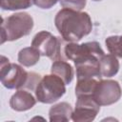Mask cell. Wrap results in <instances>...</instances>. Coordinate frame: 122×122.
I'll return each instance as SVG.
<instances>
[{"mask_svg":"<svg viewBox=\"0 0 122 122\" xmlns=\"http://www.w3.org/2000/svg\"><path fill=\"white\" fill-rule=\"evenodd\" d=\"M66 42L63 38L52 35L50 31L42 30L37 32L31 41V47L35 48L42 56H47L52 61L66 60L64 54L63 43Z\"/></svg>","mask_w":122,"mask_h":122,"instance_id":"3957f363","label":"cell"},{"mask_svg":"<svg viewBox=\"0 0 122 122\" xmlns=\"http://www.w3.org/2000/svg\"><path fill=\"white\" fill-rule=\"evenodd\" d=\"M64 54L66 59L73 62L88 58L97 57L101 58L105 53L98 42H86L83 44H77V42H69L65 45Z\"/></svg>","mask_w":122,"mask_h":122,"instance_id":"8992f818","label":"cell"},{"mask_svg":"<svg viewBox=\"0 0 122 122\" xmlns=\"http://www.w3.org/2000/svg\"><path fill=\"white\" fill-rule=\"evenodd\" d=\"M58 1L59 0H32V3L40 9L48 10L52 8Z\"/></svg>","mask_w":122,"mask_h":122,"instance_id":"d6986e66","label":"cell"},{"mask_svg":"<svg viewBox=\"0 0 122 122\" xmlns=\"http://www.w3.org/2000/svg\"><path fill=\"white\" fill-rule=\"evenodd\" d=\"M32 4V0H0V7L5 10H25Z\"/></svg>","mask_w":122,"mask_h":122,"instance_id":"e0dca14e","label":"cell"},{"mask_svg":"<svg viewBox=\"0 0 122 122\" xmlns=\"http://www.w3.org/2000/svg\"><path fill=\"white\" fill-rule=\"evenodd\" d=\"M99 60L97 57H88L74 62L77 79L96 78L100 80L102 75L100 72Z\"/></svg>","mask_w":122,"mask_h":122,"instance_id":"9c48e42d","label":"cell"},{"mask_svg":"<svg viewBox=\"0 0 122 122\" xmlns=\"http://www.w3.org/2000/svg\"><path fill=\"white\" fill-rule=\"evenodd\" d=\"M30 72L26 71L20 65L10 63V60L1 56L0 68V80L4 87L7 89H21L25 88L29 80Z\"/></svg>","mask_w":122,"mask_h":122,"instance_id":"5b68a950","label":"cell"},{"mask_svg":"<svg viewBox=\"0 0 122 122\" xmlns=\"http://www.w3.org/2000/svg\"><path fill=\"white\" fill-rule=\"evenodd\" d=\"M54 25L66 42H78L92 30V19L87 12L66 8L56 13Z\"/></svg>","mask_w":122,"mask_h":122,"instance_id":"6da1fadb","label":"cell"},{"mask_svg":"<svg viewBox=\"0 0 122 122\" xmlns=\"http://www.w3.org/2000/svg\"><path fill=\"white\" fill-rule=\"evenodd\" d=\"M72 108L67 102H61L53 105L49 111L51 122H68L71 119Z\"/></svg>","mask_w":122,"mask_h":122,"instance_id":"8fae6325","label":"cell"},{"mask_svg":"<svg viewBox=\"0 0 122 122\" xmlns=\"http://www.w3.org/2000/svg\"><path fill=\"white\" fill-rule=\"evenodd\" d=\"M122 95L119 83L115 80L100 79L92 93L93 98L100 106H109L116 103Z\"/></svg>","mask_w":122,"mask_h":122,"instance_id":"52a82bcc","label":"cell"},{"mask_svg":"<svg viewBox=\"0 0 122 122\" xmlns=\"http://www.w3.org/2000/svg\"><path fill=\"white\" fill-rule=\"evenodd\" d=\"M102 77H112L119 71V61L113 54H104L99 60Z\"/></svg>","mask_w":122,"mask_h":122,"instance_id":"7c38bea8","label":"cell"},{"mask_svg":"<svg viewBox=\"0 0 122 122\" xmlns=\"http://www.w3.org/2000/svg\"><path fill=\"white\" fill-rule=\"evenodd\" d=\"M39 51L33 47H27L18 52V62L24 67L34 66L40 59Z\"/></svg>","mask_w":122,"mask_h":122,"instance_id":"5bb4252c","label":"cell"},{"mask_svg":"<svg viewBox=\"0 0 122 122\" xmlns=\"http://www.w3.org/2000/svg\"><path fill=\"white\" fill-rule=\"evenodd\" d=\"M108 51L116 57L122 58V35L109 36L105 40Z\"/></svg>","mask_w":122,"mask_h":122,"instance_id":"2e32d148","label":"cell"},{"mask_svg":"<svg viewBox=\"0 0 122 122\" xmlns=\"http://www.w3.org/2000/svg\"><path fill=\"white\" fill-rule=\"evenodd\" d=\"M100 111V105L95 101L92 94L77 96L75 109L71 119L74 122H92Z\"/></svg>","mask_w":122,"mask_h":122,"instance_id":"ba28073f","label":"cell"},{"mask_svg":"<svg viewBox=\"0 0 122 122\" xmlns=\"http://www.w3.org/2000/svg\"><path fill=\"white\" fill-rule=\"evenodd\" d=\"M36 98L25 90H18L10 99V106L13 111L25 112L36 104Z\"/></svg>","mask_w":122,"mask_h":122,"instance_id":"30bf717a","label":"cell"},{"mask_svg":"<svg viewBox=\"0 0 122 122\" xmlns=\"http://www.w3.org/2000/svg\"><path fill=\"white\" fill-rule=\"evenodd\" d=\"M59 2L63 8L78 11L82 10L87 4V0H59Z\"/></svg>","mask_w":122,"mask_h":122,"instance_id":"ac0fdd59","label":"cell"},{"mask_svg":"<svg viewBox=\"0 0 122 122\" xmlns=\"http://www.w3.org/2000/svg\"><path fill=\"white\" fill-rule=\"evenodd\" d=\"M65 82L55 74L45 75L35 88V97L41 103H54L65 94Z\"/></svg>","mask_w":122,"mask_h":122,"instance_id":"277c9868","label":"cell"},{"mask_svg":"<svg viewBox=\"0 0 122 122\" xmlns=\"http://www.w3.org/2000/svg\"><path fill=\"white\" fill-rule=\"evenodd\" d=\"M98 81L99 80L96 78L77 79V83L75 86V95L80 96V95L92 94Z\"/></svg>","mask_w":122,"mask_h":122,"instance_id":"9a60e30c","label":"cell"},{"mask_svg":"<svg viewBox=\"0 0 122 122\" xmlns=\"http://www.w3.org/2000/svg\"><path fill=\"white\" fill-rule=\"evenodd\" d=\"M92 1H101V0H92Z\"/></svg>","mask_w":122,"mask_h":122,"instance_id":"ffe728a7","label":"cell"},{"mask_svg":"<svg viewBox=\"0 0 122 122\" xmlns=\"http://www.w3.org/2000/svg\"><path fill=\"white\" fill-rule=\"evenodd\" d=\"M33 28V19L27 12H16L1 23V44L6 41H14L30 33Z\"/></svg>","mask_w":122,"mask_h":122,"instance_id":"7a4b0ae2","label":"cell"},{"mask_svg":"<svg viewBox=\"0 0 122 122\" xmlns=\"http://www.w3.org/2000/svg\"><path fill=\"white\" fill-rule=\"evenodd\" d=\"M51 72L60 77L65 82L66 85H69L73 79V69L65 60L53 61L51 65Z\"/></svg>","mask_w":122,"mask_h":122,"instance_id":"4fadbf2b","label":"cell"}]
</instances>
